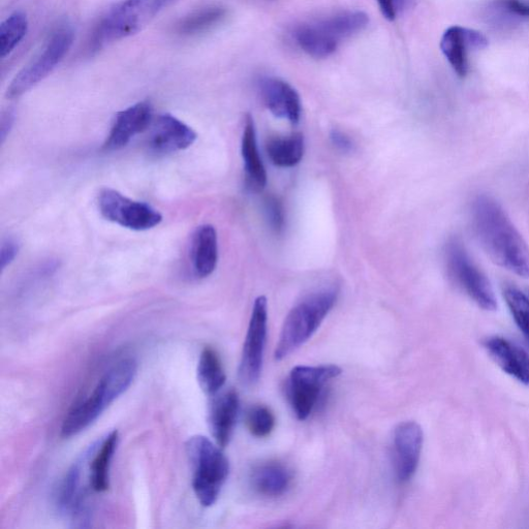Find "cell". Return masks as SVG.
Segmentation results:
<instances>
[{"instance_id":"cell-19","label":"cell","mask_w":529,"mask_h":529,"mask_svg":"<svg viewBox=\"0 0 529 529\" xmlns=\"http://www.w3.org/2000/svg\"><path fill=\"white\" fill-rule=\"evenodd\" d=\"M484 348L507 375L529 387V355L523 349L501 336L487 338Z\"/></svg>"},{"instance_id":"cell-12","label":"cell","mask_w":529,"mask_h":529,"mask_svg":"<svg viewBox=\"0 0 529 529\" xmlns=\"http://www.w3.org/2000/svg\"><path fill=\"white\" fill-rule=\"evenodd\" d=\"M424 444L422 427L414 422L400 423L394 431L393 462L396 479L404 484L415 476Z\"/></svg>"},{"instance_id":"cell-24","label":"cell","mask_w":529,"mask_h":529,"mask_svg":"<svg viewBox=\"0 0 529 529\" xmlns=\"http://www.w3.org/2000/svg\"><path fill=\"white\" fill-rule=\"evenodd\" d=\"M304 149V138L300 133L287 137H272L266 144L271 163L279 168H292L298 165L303 159Z\"/></svg>"},{"instance_id":"cell-21","label":"cell","mask_w":529,"mask_h":529,"mask_svg":"<svg viewBox=\"0 0 529 529\" xmlns=\"http://www.w3.org/2000/svg\"><path fill=\"white\" fill-rule=\"evenodd\" d=\"M241 153L247 189L262 192L267 184V173L258 148L255 121L250 114L245 117Z\"/></svg>"},{"instance_id":"cell-23","label":"cell","mask_w":529,"mask_h":529,"mask_svg":"<svg viewBox=\"0 0 529 529\" xmlns=\"http://www.w3.org/2000/svg\"><path fill=\"white\" fill-rule=\"evenodd\" d=\"M291 471L283 463L267 461L256 466L251 481L260 495L278 497L284 495L292 484Z\"/></svg>"},{"instance_id":"cell-18","label":"cell","mask_w":529,"mask_h":529,"mask_svg":"<svg viewBox=\"0 0 529 529\" xmlns=\"http://www.w3.org/2000/svg\"><path fill=\"white\" fill-rule=\"evenodd\" d=\"M240 408L238 393L230 389L214 397L210 404L208 423L212 437L222 449L231 441Z\"/></svg>"},{"instance_id":"cell-16","label":"cell","mask_w":529,"mask_h":529,"mask_svg":"<svg viewBox=\"0 0 529 529\" xmlns=\"http://www.w3.org/2000/svg\"><path fill=\"white\" fill-rule=\"evenodd\" d=\"M152 122L153 109L149 102H140L120 111L115 117L103 150L112 152L126 147L137 135L148 130Z\"/></svg>"},{"instance_id":"cell-5","label":"cell","mask_w":529,"mask_h":529,"mask_svg":"<svg viewBox=\"0 0 529 529\" xmlns=\"http://www.w3.org/2000/svg\"><path fill=\"white\" fill-rule=\"evenodd\" d=\"M193 470V489L200 504L213 506L229 477L230 463L219 445L203 435H196L186 443Z\"/></svg>"},{"instance_id":"cell-30","label":"cell","mask_w":529,"mask_h":529,"mask_svg":"<svg viewBox=\"0 0 529 529\" xmlns=\"http://www.w3.org/2000/svg\"><path fill=\"white\" fill-rule=\"evenodd\" d=\"M264 213L269 228L275 234H282L286 227V210L282 200L270 195L264 200Z\"/></svg>"},{"instance_id":"cell-6","label":"cell","mask_w":529,"mask_h":529,"mask_svg":"<svg viewBox=\"0 0 529 529\" xmlns=\"http://www.w3.org/2000/svg\"><path fill=\"white\" fill-rule=\"evenodd\" d=\"M163 0H122L100 22L92 39V49L134 36L157 16Z\"/></svg>"},{"instance_id":"cell-25","label":"cell","mask_w":529,"mask_h":529,"mask_svg":"<svg viewBox=\"0 0 529 529\" xmlns=\"http://www.w3.org/2000/svg\"><path fill=\"white\" fill-rule=\"evenodd\" d=\"M197 377L202 391L209 396L219 393L226 384L227 376L219 354L206 347L200 356Z\"/></svg>"},{"instance_id":"cell-11","label":"cell","mask_w":529,"mask_h":529,"mask_svg":"<svg viewBox=\"0 0 529 529\" xmlns=\"http://www.w3.org/2000/svg\"><path fill=\"white\" fill-rule=\"evenodd\" d=\"M267 322V299L260 296L254 304L239 367V378L247 386L255 385L261 377L267 340Z\"/></svg>"},{"instance_id":"cell-35","label":"cell","mask_w":529,"mask_h":529,"mask_svg":"<svg viewBox=\"0 0 529 529\" xmlns=\"http://www.w3.org/2000/svg\"><path fill=\"white\" fill-rule=\"evenodd\" d=\"M14 121H15V115L13 111L8 110L7 112L3 114L2 116V142L3 143H5L7 137L9 136L13 128Z\"/></svg>"},{"instance_id":"cell-14","label":"cell","mask_w":529,"mask_h":529,"mask_svg":"<svg viewBox=\"0 0 529 529\" xmlns=\"http://www.w3.org/2000/svg\"><path fill=\"white\" fill-rule=\"evenodd\" d=\"M150 128L147 146L152 153L158 155L188 149L198 138L188 124L171 114L160 115Z\"/></svg>"},{"instance_id":"cell-32","label":"cell","mask_w":529,"mask_h":529,"mask_svg":"<svg viewBox=\"0 0 529 529\" xmlns=\"http://www.w3.org/2000/svg\"><path fill=\"white\" fill-rule=\"evenodd\" d=\"M20 245L14 238H7L2 244L0 250V263H2V270L4 271L10 266L18 256Z\"/></svg>"},{"instance_id":"cell-31","label":"cell","mask_w":529,"mask_h":529,"mask_svg":"<svg viewBox=\"0 0 529 529\" xmlns=\"http://www.w3.org/2000/svg\"><path fill=\"white\" fill-rule=\"evenodd\" d=\"M413 0H378V4L383 16L394 21L404 11L409 9Z\"/></svg>"},{"instance_id":"cell-4","label":"cell","mask_w":529,"mask_h":529,"mask_svg":"<svg viewBox=\"0 0 529 529\" xmlns=\"http://www.w3.org/2000/svg\"><path fill=\"white\" fill-rule=\"evenodd\" d=\"M368 16L360 11H345L303 23L294 33L302 51L311 57L331 56L345 40L361 33L368 25Z\"/></svg>"},{"instance_id":"cell-7","label":"cell","mask_w":529,"mask_h":529,"mask_svg":"<svg viewBox=\"0 0 529 529\" xmlns=\"http://www.w3.org/2000/svg\"><path fill=\"white\" fill-rule=\"evenodd\" d=\"M447 270L454 280L475 303L484 310L494 311L497 301L487 276L476 266L462 243L454 238L446 247Z\"/></svg>"},{"instance_id":"cell-3","label":"cell","mask_w":529,"mask_h":529,"mask_svg":"<svg viewBox=\"0 0 529 529\" xmlns=\"http://www.w3.org/2000/svg\"><path fill=\"white\" fill-rule=\"evenodd\" d=\"M337 297L336 289H324L308 295L292 308L275 349L277 361L289 357L317 332L334 307Z\"/></svg>"},{"instance_id":"cell-17","label":"cell","mask_w":529,"mask_h":529,"mask_svg":"<svg viewBox=\"0 0 529 529\" xmlns=\"http://www.w3.org/2000/svg\"><path fill=\"white\" fill-rule=\"evenodd\" d=\"M262 101L280 119L297 123L301 116V100L294 87L282 79L263 78L259 83Z\"/></svg>"},{"instance_id":"cell-22","label":"cell","mask_w":529,"mask_h":529,"mask_svg":"<svg viewBox=\"0 0 529 529\" xmlns=\"http://www.w3.org/2000/svg\"><path fill=\"white\" fill-rule=\"evenodd\" d=\"M191 260L198 278H206L215 271L219 262V238L213 226H200L194 233Z\"/></svg>"},{"instance_id":"cell-26","label":"cell","mask_w":529,"mask_h":529,"mask_svg":"<svg viewBox=\"0 0 529 529\" xmlns=\"http://www.w3.org/2000/svg\"><path fill=\"white\" fill-rule=\"evenodd\" d=\"M226 15L227 11L223 7H205L185 17L179 23L178 31L182 35H198L221 23Z\"/></svg>"},{"instance_id":"cell-2","label":"cell","mask_w":529,"mask_h":529,"mask_svg":"<svg viewBox=\"0 0 529 529\" xmlns=\"http://www.w3.org/2000/svg\"><path fill=\"white\" fill-rule=\"evenodd\" d=\"M138 364L134 359H123L111 367L86 398L70 410L61 426V437L69 439L87 429L126 392L134 382Z\"/></svg>"},{"instance_id":"cell-34","label":"cell","mask_w":529,"mask_h":529,"mask_svg":"<svg viewBox=\"0 0 529 529\" xmlns=\"http://www.w3.org/2000/svg\"><path fill=\"white\" fill-rule=\"evenodd\" d=\"M332 144L342 152H350L354 148L353 140L346 134L338 130H333L330 134Z\"/></svg>"},{"instance_id":"cell-15","label":"cell","mask_w":529,"mask_h":529,"mask_svg":"<svg viewBox=\"0 0 529 529\" xmlns=\"http://www.w3.org/2000/svg\"><path fill=\"white\" fill-rule=\"evenodd\" d=\"M488 45L480 31L462 26L449 27L441 41V49L458 77L464 78L470 71V52L482 50Z\"/></svg>"},{"instance_id":"cell-9","label":"cell","mask_w":529,"mask_h":529,"mask_svg":"<svg viewBox=\"0 0 529 529\" xmlns=\"http://www.w3.org/2000/svg\"><path fill=\"white\" fill-rule=\"evenodd\" d=\"M74 42L72 29L60 28L50 38L43 51L23 68L9 85L6 97L16 100L43 81L64 59Z\"/></svg>"},{"instance_id":"cell-28","label":"cell","mask_w":529,"mask_h":529,"mask_svg":"<svg viewBox=\"0 0 529 529\" xmlns=\"http://www.w3.org/2000/svg\"><path fill=\"white\" fill-rule=\"evenodd\" d=\"M504 297L517 326L529 342V298L514 286L504 289Z\"/></svg>"},{"instance_id":"cell-29","label":"cell","mask_w":529,"mask_h":529,"mask_svg":"<svg viewBox=\"0 0 529 529\" xmlns=\"http://www.w3.org/2000/svg\"><path fill=\"white\" fill-rule=\"evenodd\" d=\"M246 425L254 437L267 438L275 427V417L269 408L258 404V406L248 410Z\"/></svg>"},{"instance_id":"cell-10","label":"cell","mask_w":529,"mask_h":529,"mask_svg":"<svg viewBox=\"0 0 529 529\" xmlns=\"http://www.w3.org/2000/svg\"><path fill=\"white\" fill-rule=\"evenodd\" d=\"M99 209L107 221L132 231H148L163 222V215L151 205L132 200L113 189L101 191Z\"/></svg>"},{"instance_id":"cell-8","label":"cell","mask_w":529,"mask_h":529,"mask_svg":"<svg viewBox=\"0 0 529 529\" xmlns=\"http://www.w3.org/2000/svg\"><path fill=\"white\" fill-rule=\"evenodd\" d=\"M341 375L336 365L296 366L288 380V397L298 420L314 412L325 386Z\"/></svg>"},{"instance_id":"cell-20","label":"cell","mask_w":529,"mask_h":529,"mask_svg":"<svg viewBox=\"0 0 529 529\" xmlns=\"http://www.w3.org/2000/svg\"><path fill=\"white\" fill-rule=\"evenodd\" d=\"M119 442L117 430L110 432L101 442L90 446L88 450V482L93 492L103 493L110 487L111 462Z\"/></svg>"},{"instance_id":"cell-1","label":"cell","mask_w":529,"mask_h":529,"mask_svg":"<svg viewBox=\"0 0 529 529\" xmlns=\"http://www.w3.org/2000/svg\"><path fill=\"white\" fill-rule=\"evenodd\" d=\"M472 223L483 250L494 263L529 278V248L499 203L478 196L472 207Z\"/></svg>"},{"instance_id":"cell-36","label":"cell","mask_w":529,"mask_h":529,"mask_svg":"<svg viewBox=\"0 0 529 529\" xmlns=\"http://www.w3.org/2000/svg\"><path fill=\"white\" fill-rule=\"evenodd\" d=\"M163 2H164V0H163Z\"/></svg>"},{"instance_id":"cell-33","label":"cell","mask_w":529,"mask_h":529,"mask_svg":"<svg viewBox=\"0 0 529 529\" xmlns=\"http://www.w3.org/2000/svg\"><path fill=\"white\" fill-rule=\"evenodd\" d=\"M502 7L510 14L529 18V3L523 0H501Z\"/></svg>"},{"instance_id":"cell-27","label":"cell","mask_w":529,"mask_h":529,"mask_svg":"<svg viewBox=\"0 0 529 529\" xmlns=\"http://www.w3.org/2000/svg\"><path fill=\"white\" fill-rule=\"evenodd\" d=\"M28 20L23 12H15L0 26V56H8L24 39Z\"/></svg>"},{"instance_id":"cell-13","label":"cell","mask_w":529,"mask_h":529,"mask_svg":"<svg viewBox=\"0 0 529 529\" xmlns=\"http://www.w3.org/2000/svg\"><path fill=\"white\" fill-rule=\"evenodd\" d=\"M85 465V453L72 465L66 477L60 483L56 493L58 511L71 518L75 526L86 527L91 519V510L87 503L86 491L82 488L81 478Z\"/></svg>"}]
</instances>
